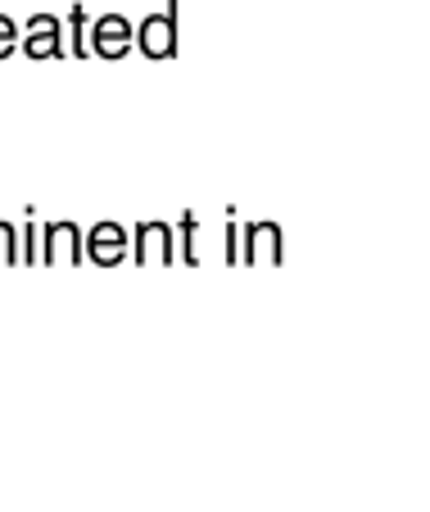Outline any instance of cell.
I'll return each mask as SVG.
<instances>
[{"label":"cell","instance_id":"obj_13","mask_svg":"<svg viewBox=\"0 0 430 512\" xmlns=\"http://www.w3.org/2000/svg\"><path fill=\"white\" fill-rule=\"evenodd\" d=\"M240 254V223H227V263H236Z\"/></svg>","mask_w":430,"mask_h":512},{"label":"cell","instance_id":"obj_2","mask_svg":"<svg viewBox=\"0 0 430 512\" xmlns=\"http://www.w3.org/2000/svg\"><path fill=\"white\" fill-rule=\"evenodd\" d=\"M19 50L28 59H64L68 46H64V19L55 14H32L28 23H19Z\"/></svg>","mask_w":430,"mask_h":512},{"label":"cell","instance_id":"obj_1","mask_svg":"<svg viewBox=\"0 0 430 512\" xmlns=\"http://www.w3.org/2000/svg\"><path fill=\"white\" fill-rule=\"evenodd\" d=\"M136 50L145 59H172L177 55V0H168L159 14L136 23Z\"/></svg>","mask_w":430,"mask_h":512},{"label":"cell","instance_id":"obj_6","mask_svg":"<svg viewBox=\"0 0 430 512\" xmlns=\"http://www.w3.org/2000/svg\"><path fill=\"white\" fill-rule=\"evenodd\" d=\"M82 245H86V259L96 263V268H118V263L127 259L132 236H127L123 223H96L82 232Z\"/></svg>","mask_w":430,"mask_h":512},{"label":"cell","instance_id":"obj_10","mask_svg":"<svg viewBox=\"0 0 430 512\" xmlns=\"http://www.w3.org/2000/svg\"><path fill=\"white\" fill-rule=\"evenodd\" d=\"M19 37H23L19 23H14L10 14H0V59H10L14 50H19Z\"/></svg>","mask_w":430,"mask_h":512},{"label":"cell","instance_id":"obj_7","mask_svg":"<svg viewBox=\"0 0 430 512\" xmlns=\"http://www.w3.org/2000/svg\"><path fill=\"white\" fill-rule=\"evenodd\" d=\"M286 245H281L277 223H240V254L236 263H281Z\"/></svg>","mask_w":430,"mask_h":512},{"label":"cell","instance_id":"obj_5","mask_svg":"<svg viewBox=\"0 0 430 512\" xmlns=\"http://www.w3.org/2000/svg\"><path fill=\"white\" fill-rule=\"evenodd\" d=\"M132 245H127V259L132 263H177V236H172V223H136Z\"/></svg>","mask_w":430,"mask_h":512},{"label":"cell","instance_id":"obj_8","mask_svg":"<svg viewBox=\"0 0 430 512\" xmlns=\"http://www.w3.org/2000/svg\"><path fill=\"white\" fill-rule=\"evenodd\" d=\"M64 46L73 59H86L91 55V46H86V5H73L64 19Z\"/></svg>","mask_w":430,"mask_h":512},{"label":"cell","instance_id":"obj_4","mask_svg":"<svg viewBox=\"0 0 430 512\" xmlns=\"http://www.w3.org/2000/svg\"><path fill=\"white\" fill-rule=\"evenodd\" d=\"M37 263H86L82 227L77 223H41Z\"/></svg>","mask_w":430,"mask_h":512},{"label":"cell","instance_id":"obj_11","mask_svg":"<svg viewBox=\"0 0 430 512\" xmlns=\"http://www.w3.org/2000/svg\"><path fill=\"white\" fill-rule=\"evenodd\" d=\"M0 263H19V232H14V223H0Z\"/></svg>","mask_w":430,"mask_h":512},{"label":"cell","instance_id":"obj_12","mask_svg":"<svg viewBox=\"0 0 430 512\" xmlns=\"http://www.w3.org/2000/svg\"><path fill=\"white\" fill-rule=\"evenodd\" d=\"M37 236H41V223H28L19 232V263H37Z\"/></svg>","mask_w":430,"mask_h":512},{"label":"cell","instance_id":"obj_3","mask_svg":"<svg viewBox=\"0 0 430 512\" xmlns=\"http://www.w3.org/2000/svg\"><path fill=\"white\" fill-rule=\"evenodd\" d=\"M91 55L100 59H127L136 50V23H127L123 14H100L91 23V37H86Z\"/></svg>","mask_w":430,"mask_h":512},{"label":"cell","instance_id":"obj_9","mask_svg":"<svg viewBox=\"0 0 430 512\" xmlns=\"http://www.w3.org/2000/svg\"><path fill=\"white\" fill-rule=\"evenodd\" d=\"M177 227H182V250H177V263H191V268H195V263H200V259H195V232H200L195 213H182V223H177Z\"/></svg>","mask_w":430,"mask_h":512}]
</instances>
